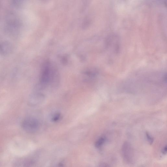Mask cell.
<instances>
[{"mask_svg":"<svg viewBox=\"0 0 167 167\" xmlns=\"http://www.w3.org/2000/svg\"><path fill=\"white\" fill-rule=\"evenodd\" d=\"M98 167H111L109 165L105 162H102L99 165Z\"/></svg>","mask_w":167,"mask_h":167,"instance_id":"cell-8","label":"cell"},{"mask_svg":"<svg viewBox=\"0 0 167 167\" xmlns=\"http://www.w3.org/2000/svg\"><path fill=\"white\" fill-rule=\"evenodd\" d=\"M22 126L26 132L33 133L39 129V123L38 120L34 117H28L22 121Z\"/></svg>","mask_w":167,"mask_h":167,"instance_id":"cell-1","label":"cell"},{"mask_svg":"<svg viewBox=\"0 0 167 167\" xmlns=\"http://www.w3.org/2000/svg\"><path fill=\"white\" fill-rule=\"evenodd\" d=\"M106 138L104 137H102L97 140L95 143V146L97 148H101L105 144Z\"/></svg>","mask_w":167,"mask_h":167,"instance_id":"cell-5","label":"cell"},{"mask_svg":"<svg viewBox=\"0 0 167 167\" xmlns=\"http://www.w3.org/2000/svg\"><path fill=\"white\" fill-rule=\"evenodd\" d=\"M146 136L149 143L151 144H152L153 141H154L153 138L151 137L150 134L147 132L146 133Z\"/></svg>","mask_w":167,"mask_h":167,"instance_id":"cell-7","label":"cell"},{"mask_svg":"<svg viewBox=\"0 0 167 167\" xmlns=\"http://www.w3.org/2000/svg\"><path fill=\"white\" fill-rule=\"evenodd\" d=\"M61 115L59 113L54 114L52 117L51 120L54 122H56L59 121L61 118Z\"/></svg>","mask_w":167,"mask_h":167,"instance_id":"cell-6","label":"cell"},{"mask_svg":"<svg viewBox=\"0 0 167 167\" xmlns=\"http://www.w3.org/2000/svg\"><path fill=\"white\" fill-rule=\"evenodd\" d=\"M53 74L51 68L48 65L43 68L40 78V85L42 87H46L53 80Z\"/></svg>","mask_w":167,"mask_h":167,"instance_id":"cell-3","label":"cell"},{"mask_svg":"<svg viewBox=\"0 0 167 167\" xmlns=\"http://www.w3.org/2000/svg\"><path fill=\"white\" fill-rule=\"evenodd\" d=\"M55 167H64V166L62 164H60L57 165Z\"/></svg>","mask_w":167,"mask_h":167,"instance_id":"cell-10","label":"cell"},{"mask_svg":"<svg viewBox=\"0 0 167 167\" xmlns=\"http://www.w3.org/2000/svg\"><path fill=\"white\" fill-rule=\"evenodd\" d=\"M122 155L124 161L128 164L133 163L134 155L133 148L131 144L127 142H125L121 148Z\"/></svg>","mask_w":167,"mask_h":167,"instance_id":"cell-2","label":"cell"},{"mask_svg":"<svg viewBox=\"0 0 167 167\" xmlns=\"http://www.w3.org/2000/svg\"><path fill=\"white\" fill-rule=\"evenodd\" d=\"M167 146L166 145L162 149V152L164 155H166L167 153Z\"/></svg>","mask_w":167,"mask_h":167,"instance_id":"cell-9","label":"cell"},{"mask_svg":"<svg viewBox=\"0 0 167 167\" xmlns=\"http://www.w3.org/2000/svg\"><path fill=\"white\" fill-rule=\"evenodd\" d=\"M12 50V47L10 42L4 41L0 43V53L2 55H8Z\"/></svg>","mask_w":167,"mask_h":167,"instance_id":"cell-4","label":"cell"}]
</instances>
